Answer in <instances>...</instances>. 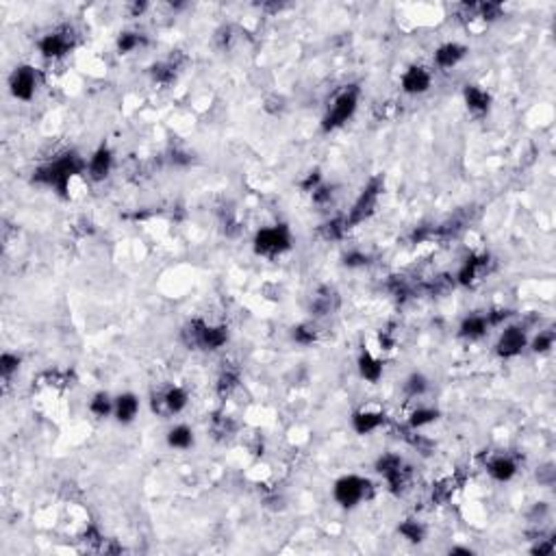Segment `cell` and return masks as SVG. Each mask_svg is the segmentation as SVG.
<instances>
[{"label": "cell", "mask_w": 556, "mask_h": 556, "mask_svg": "<svg viewBox=\"0 0 556 556\" xmlns=\"http://www.w3.org/2000/svg\"><path fill=\"white\" fill-rule=\"evenodd\" d=\"M87 172V163L83 161L78 155H63L59 159H54L35 172V180L46 187L57 189L59 193H65L70 187V180H72L76 174Z\"/></svg>", "instance_id": "cell-1"}, {"label": "cell", "mask_w": 556, "mask_h": 556, "mask_svg": "<svg viewBox=\"0 0 556 556\" xmlns=\"http://www.w3.org/2000/svg\"><path fill=\"white\" fill-rule=\"evenodd\" d=\"M183 339L189 348H200V350H217L228 341V330L224 326H208L202 319L193 322L183 330Z\"/></svg>", "instance_id": "cell-2"}, {"label": "cell", "mask_w": 556, "mask_h": 556, "mask_svg": "<svg viewBox=\"0 0 556 556\" xmlns=\"http://www.w3.org/2000/svg\"><path fill=\"white\" fill-rule=\"evenodd\" d=\"M356 107H359V89L352 85L341 89L335 98H332V103L328 105V111L322 120V129L335 131V129L343 127V124L354 116Z\"/></svg>", "instance_id": "cell-3"}, {"label": "cell", "mask_w": 556, "mask_h": 556, "mask_svg": "<svg viewBox=\"0 0 556 556\" xmlns=\"http://www.w3.org/2000/svg\"><path fill=\"white\" fill-rule=\"evenodd\" d=\"M289 248H291V233L285 224L261 228L255 237V253L263 257L283 255Z\"/></svg>", "instance_id": "cell-4"}, {"label": "cell", "mask_w": 556, "mask_h": 556, "mask_svg": "<svg viewBox=\"0 0 556 556\" xmlns=\"http://www.w3.org/2000/svg\"><path fill=\"white\" fill-rule=\"evenodd\" d=\"M381 191H383V178L381 176L372 178L370 183L363 187V191H361V196L354 202L350 215L345 217V226L348 228L354 226V224H361V222H365L374 213V208H376V204H378Z\"/></svg>", "instance_id": "cell-5"}, {"label": "cell", "mask_w": 556, "mask_h": 556, "mask_svg": "<svg viewBox=\"0 0 556 556\" xmlns=\"http://www.w3.org/2000/svg\"><path fill=\"white\" fill-rule=\"evenodd\" d=\"M367 491H370V482L354 474L339 478L335 486H332V495H335L337 504H341L343 509H352L361 504L367 498Z\"/></svg>", "instance_id": "cell-6"}, {"label": "cell", "mask_w": 556, "mask_h": 556, "mask_svg": "<svg viewBox=\"0 0 556 556\" xmlns=\"http://www.w3.org/2000/svg\"><path fill=\"white\" fill-rule=\"evenodd\" d=\"M376 471L387 480V484L392 486V491L400 493L402 486L407 484V469L402 458L398 454H383L376 461Z\"/></svg>", "instance_id": "cell-7"}, {"label": "cell", "mask_w": 556, "mask_h": 556, "mask_svg": "<svg viewBox=\"0 0 556 556\" xmlns=\"http://www.w3.org/2000/svg\"><path fill=\"white\" fill-rule=\"evenodd\" d=\"M37 89V72L31 65H20L9 78V92L18 100H31Z\"/></svg>", "instance_id": "cell-8"}, {"label": "cell", "mask_w": 556, "mask_h": 556, "mask_svg": "<svg viewBox=\"0 0 556 556\" xmlns=\"http://www.w3.org/2000/svg\"><path fill=\"white\" fill-rule=\"evenodd\" d=\"M528 345V337H526V330L522 326H506L502 330V335L498 339V345L495 350L502 359H513L522 354V350Z\"/></svg>", "instance_id": "cell-9"}, {"label": "cell", "mask_w": 556, "mask_h": 556, "mask_svg": "<svg viewBox=\"0 0 556 556\" xmlns=\"http://www.w3.org/2000/svg\"><path fill=\"white\" fill-rule=\"evenodd\" d=\"M72 48V33L70 31H54L39 39V52L46 59H59Z\"/></svg>", "instance_id": "cell-10"}, {"label": "cell", "mask_w": 556, "mask_h": 556, "mask_svg": "<svg viewBox=\"0 0 556 556\" xmlns=\"http://www.w3.org/2000/svg\"><path fill=\"white\" fill-rule=\"evenodd\" d=\"M159 405H152V411L161 415H176L187 407V392L183 387H170L168 392H163L159 398Z\"/></svg>", "instance_id": "cell-11"}, {"label": "cell", "mask_w": 556, "mask_h": 556, "mask_svg": "<svg viewBox=\"0 0 556 556\" xmlns=\"http://www.w3.org/2000/svg\"><path fill=\"white\" fill-rule=\"evenodd\" d=\"M402 89L411 96H417V94H424L430 89L433 85V74L428 72L426 67L422 65H411L405 74H402Z\"/></svg>", "instance_id": "cell-12"}, {"label": "cell", "mask_w": 556, "mask_h": 556, "mask_svg": "<svg viewBox=\"0 0 556 556\" xmlns=\"http://www.w3.org/2000/svg\"><path fill=\"white\" fill-rule=\"evenodd\" d=\"M111 168H114V155H111V150L107 146H100L89 157L87 174L92 180H105L111 174Z\"/></svg>", "instance_id": "cell-13"}, {"label": "cell", "mask_w": 556, "mask_h": 556, "mask_svg": "<svg viewBox=\"0 0 556 556\" xmlns=\"http://www.w3.org/2000/svg\"><path fill=\"white\" fill-rule=\"evenodd\" d=\"M467 54V48L463 44H456V41H448V44H443L435 50V63L437 67L441 70H450V67H456L465 59Z\"/></svg>", "instance_id": "cell-14"}, {"label": "cell", "mask_w": 556, "mask_h": 556, "mask_svg": "<svg viewBox=\"0 0 556 556\" xmlns=\"http://www.w3.org/2000/svg\"><path fill=\"white\" fill-rule=\"evenodd\" d=\"M486 471H489V476L498 482H509L513 476L517 474V463L513 461L511 456L506 454H498L493 456L489 463H486Z\"/></svg>", "instance_id": "cell-15"}, {"label": "cell", "mask_w": 556, "mask_h": 556, "mask_svg": "<svg viewBox=\"0 0 556 556\" xmlns=\"http://www.w3.org/2000/svg\"><path fill=\"white\" fill-rule=\"evenodd\" d=\"M383 424H385V415L381 411L361 409L352 415V428L359 435H370L374 430H378Z\"/></svg>", "instance_id": "cell-16"}, {"label": "cell", "mask_w": 556, "mask_h": 556, "mask_svg": "<svg viewBox=\"0 0 556 556\" xmlns=\"http://www.w3.org/2000/svg\"><path fill=\"white\" fill-rule=\"evenodd\" d=\"M486 263H489V257H471L467 259L461 270H458L456 274V281L461 283V285H474L478 278L486 272Z\"/></svg>", "instance_id": "cell-17"}, {"label": "cell", "mask_w": 556, "mask_h": 556, "mask_svg": "<svg viewBox=\"0 0 556 556\" xmlns=\"http://www.w3.org/2000/svg\"><path fill=\"white\" fill-rule=\"evenodd\" d=\"M139 413V400L135 394H122L116 398L114 415L120 424H131Z\"/></svg>", "instance_id": "cell-18"}, {"label": "cell", "mask_w": 556, "mask_h": 556, "mask_svg": "<svg viewBox=\"0 0 556 556\" xmlns=\"http://www.w3.org/2000/svg\"><path fill=\"white\" fill-rule=\"evenodd\" d=\"M463 98H465L467 109L474 111V114H486V111H489L491 96L486 94L480 85H467L463 89Z\"/></svg>", "instance_id": "cell-19"}, {"label": "cell", "mask_w": 556, "mask_h": 556, "mask_svg": "<svg viewBox=\"0 0 556 556\" xmlns=\"http://www.w3.org/2000/svg\"><path fill=\"white\" fill-rule=\"evenodd\" d=\"M359 374L361 378H365L367 383H378L383 376V361H378L372 352H361L359 356Z\"/></svg>", "instance_id": "cell-20"}, {"label": "cell", "mask_w": 556, "mask_h": 556, "mask_svg": "<svg viewBox=\"0 0 556 556\" xmlns=\"http://www.w3.org/2000/svg\"><path fill=\"white\" fill-rule=\"evenodd\" d=\"M486 328H489V319H486V315H469L461 322L458 332H461V337H465V339H480L486 332Z\"/></svg>", "instance_id": "cell-21"}, {"label": "cell", "mask_w": 556, "mask_h": 556, "mask_svg": "<svg viewBox=\"0 0 556 556\" xmlns=\"http://www.w3.org/2000/svg\"><path fill=\"white\" fill-rule=\"evenodd\" d=\"M168 446L174 450H187L193 446V430L185 424H178L174 428H170L168 433Z\"/></svg>", "instance_id": "cell-22"}, {"label": "cell", "mask_w": 556, "mask_h": 556, "mask_svg": "<svg viewBox=\"0 0 556 556\" xmlns=\"http://www.w3.org/2000/svg\"><path fill=\"white\" fill-rule=\"evenodd\" d=\"M337 307V294L332 289H322L317 296H313L311 302V311L317 315H328L330 311H335Z\"/></svg>", "instance_id": "cell-23"}, {"label": "cell", "mask_w": 556, "mask_h": 556, "mask_svg": "<svg viewBox=\"0 0 556 556\" xmlns=\"http://www.w3.org/2000/svg\"><path fill=\"white\" fill-rule=\"evenodd\" d=\"M402 389H405L407 398H422L428 392V381H426L424 374L413 372L411 376L405 381V385H402Z\"/></svg>", "instance_id": "cell-24"}, {"label": "cell", "mask_w": 556, "mask_h": 556, "mask_svg": "<svg viewBox=\"0 0 556 556\" xmlns=\"http://www.w3.org/2000/svg\"><path fill=\"white\" fill-rule=\"evenodd\" d=\"M398 533L405 537L407 541H411V544H422L424 537H426V528L422 526V522H417V520H407V522H402L400 528H398Z\"/></svg>", "instance_id": "cell-25"}, {"label": "cell", "mask_w": 556, "mask_h": 556, "mask_svg": "<svg viewBox=\"0 0 556 556\" xmlns=\"http://www.w3.org/2000/svg\"><path fill=\"white\" fill-rule=\"evenodd\" d=\"M439 417V411L437 409H433V407H420V409H415L413 413H411V417H409V426L413 428V430H417V428H424V426H428V424H433L435 420Z\"/></svg>", "instance_id": "cell-26"}, {"label": "cell", "mask_w": 556, "mask_h": 556, "mask_svg": "<svg viewBox=\"0 0 556 556\" xmlns=\"http://www.w3.org/2000/svg\"><path fill=\"white\" fill-rule=\"evenodd\" d=\"M114 407H116V400H111L109 394H96L89 402V411L96 417H109L114 413Z\"/></svg>", "instance_id": "cell-27"}, {"label": "cell", "mask_w": 556, "mask_h": 556, "mask_svg": "<svg viewBox=\"0 0 556 556\" xmlns=\"http://www.w3.org/2000/svg\"><path fill=\"white\" fill-rule=\"evenodd\" d=\"M18 367H20V356L13 352H3V356H0V374H3V378H11L13 374L18 372Z\"/></svg>", "instance_id": "cell-28"}, {"label": "cell", "mask_w": 556, "mask_h": 556, "mask_svg": "<svg viewBox=\"0 0 556 556\" xmlns=\"http://www.w3.org/2000/svg\"><path fill=\"white\" fill-rule=\"evenodd\" d=\"M142 44H144V37L139 33H122L120 39H118V50L127 54V52L137 50Z\"/></svg>", "instance_id": "cell-29"}, {"label": "cell", "mask_w": 556, "mask_h": 556, "mask_svg": "<svg viewBox=\"0 0 556 556\" xmlns=\"http://www.w3.org/2000/svg\"><path fill=\"white\" fill-rule=\"evenodd\" d=\"M291 337H294V341L300 343V345H311V343L317 339V332H315V328H311V326H307V324H302V326H296V328H294V332H291Z\"/></svg>", "instance_id": "cell-30"}, {"label": "cell", "mask_w": 556, "mask_h": 556, "mask_svg": "<svg viewBox=\"0 0 556 556\" xmlns=\"http://www.w3.org/2000/svg\"><path fill=\"white\" fill-rule=\"evenodd\" d=\"M174 65L172 63H157L152 67V78L159 81V83H170L174 78Z\"/></svg>", "instance_id": "cell-31"}, {"label": "cell", "mask_w": 556, "mask_h": 556, "mask_svg": "<svg viewBox=\"0 0 556 556\" xmlns=\"http://www.w3.org/2000/svg\"><path fill=\"white\" fill-rule=\"evenodd\" d=\"M552 345H554V335H552V332H539V335L533 339V350L535 352H548Z\"/></svg>", "instance_id": "cell-32"}, {"label": "cell", "mask_w": 556, "mask_h": 556, "mask_svg": "<svg viewBox=\"0 0 556 556\" xmlns=\"http://www.w3.org/2000/svg\"><path fill=\"white\" fill-rule=\"evenodd\" d=\"M343 266H348V268H363V266H367V255L365 253H359V250H350V253L343 257Z\"/></svg>", "instance_id": "cell-33"}, {"label": "cell", "mask_w": 556, "mask_h": 556, "mask_svg": "<svg viewBox=\"0 0 556 556\" xmlns=\"http://www.w3.org/2000/svg\"><path fill=\"white\" fill-rule=\"evenodd\" d=\"M237 383H239V376H237V372H224L220 376V392L222 394H228L233 387H237Z\"/></svg>", "instance_id": "cell-34"}, {"label": "cell", "mask_w": 556, "mask_h": 556, "mask_svg": "<svg viewBox=\"0 0 556 556\" xmlns=\"http://www.w3.org/2000/svg\"><path fill=\"white\" fill-rule=\"evenodd\" d=\"M330 196H332V189H330V187H326V185H319V187L313 191V200H315L317 204H324V202H328V200H330Z\"/></svg>", "instance_id": "cell-35"}, {"label": "cell", "mask_w": 556, "mask_h": 556, "mask_svg": "<svg viewBox=\"0 0 556 556\" xmlns=\"http://www.w3.org/2000/svg\"><path fill=\"white\" fill-rule=\"evenodd\" d=\"M319 185H322V178H319V174L317 172H311L309 176H307V180H302V189L304 191H315Z\"/></svg>", "instance_id": "cell-36"}, {"label": "cell", "mask_w": 556, "mask_h": 556, "mask_svg": "<svg viewBox=\"0 0 556 556\" xmlns=\"http://www.w3.org/2000/svg\"><path fill=\"white\" fill-rule=\"evenodd\" d=\"M554 552V544L552 541H539V546L533 548V554H539V556H548Z\"/></svg>", "instance_id": "cell-37"}, {"label": "cell", "mask_w": 556, "mask_h": 556, "mask_svg": "<svg viewBox=\"0 0 556 556\" xmlns=\"http://www.w3.org/2000/svg\"><path fill=\"white\" fill-rule=\"evenodd\" d=\"M537 478H539V482H544V484H552V482H554V469H552V465H548V467H544V469H539Z\"/></svg>", "instance_id": "cell-38"}, {"label": "cell", "mask_w": 556, "mask_h": 556, "mask_svg": "<svg viewBox=\"0 0 556 556\" xmlns=\"http://www.w3.org/2000/svg\"><path fill=\"white\" fill-rule=\"evenodd\" d=\"M450 554H471V550L469 548H452Z\"/></svg>", "instance_id": "cell-39"}]
</instances>
